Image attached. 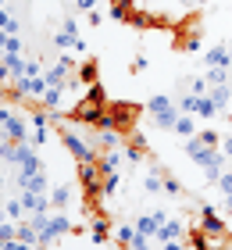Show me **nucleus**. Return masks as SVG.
Listing matches in <instances>:
<instances>
[{
  "mask_svg": "<svg viewBox=\"0 0 232 250\" xmlns=\"http://www.w3.org/2000/svg\"><path fill=\"white\" fill-rule=\"evenodd\" d=\"M229 47H232V32H229Z\"/></svg>",
  "mask_w": 232,
  "mask_h": 250,
  "instance_id": "1",
  "label": "nucleus"
}]
</instances>
